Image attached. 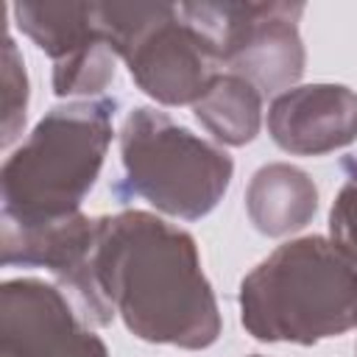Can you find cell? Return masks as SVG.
<instances>
[{
  "label": "cell",
  "instance_id": "obj_8",
  "mask_svg": "<svg viewBox=\"0 0 357 357\" xmlns=\"http://www.w3.org/2000/svg\"><path fill=\"white\" fill-rule=\"evenodd\" d=\"M0 357H109L64 293L42 279L0 287Z\"/></svg>",
  "mask_w": 357,
  "mask_h": 357
},
{
  "label": "cell",
  "instance_id": "obj_5",
  "mask_svg": "<svg viewBox=\"0 0 357 357\" xmlns=\"http://www.w3.org/2000/svg\"><path fill=\"white\" fill-rule=\"evenodd\" d=\"M95 17L137 86L165 106H195L220 75L212 42L178 6L95 3Z\"/></svg>",
  "mask_w": 357,
  "mask_h": 357
},
{
  "label": "cell",
  "instance_id": "obj_6",
  "mask_svg": "<svg viewBox=\"0 0 357 357\" xmlns=\"http://www.w3.org/2000/svg\"><path fill=\"white\" fill-rule=\"evenodd\" d=\"M178 8L212 42L220 67L259 92H279L301 78V3H181Z\"/></svg>",
  "mask_w": 357,
  "mask_h": 357
},
{
  "label": "cell",
  "instance_id": "obj_13",
  "mask_svg": "<svg viewBox=\"0 0 357 357\" xmlns=\"http://www.w3.org/2000/svg\"><path fill=\"white\" fill-rule=\"evenodd\" d=\"M332 243L357 265V165H351L329 212Z\"/></svg>",
  "mask_w": 357,
  "mask_h": 357
},
{
  "label": "cell",
  "instance_id": "obj_2",
  "mask_svg": "<svg viewBox=\"0 0 357 357\" xmlns=\"http://www.w3.org/2000/svg\"><path fill=\"white\" fill-rule=\"evenodd\" d=\"M240 321L265 343L343 335L357 324V265L326 237L290 240L240 282Z\"/></svg>",
  "mask_w": 357,
  "mask_h": 357
},
{
  "label": "cell",
  "instance_id": "obj_3",
  "mask_svg": "<svg viewBox=\"0 0 357 357\" xmlns=\"http://www.w3.org/2000/svg\"><path fill=\"white\" fill-rule=\"evenodd\" d=\"M114 109V98L53 106L3 162L0 220L50 223L81 212L112 142Z\"/></svg>",
  "mask_w": 357,
  "mask_h": 357
},
{
  "label": "cell",
  "instance_id": "obj_11",
  "mask_svg": "<svg viewBox=\"0 0 357 357\" xmlns=\"http://www.w3.org/2000/svg\"><path fill=\"white\" fill-rule=\"evenodd\" d=\"M201 126L223 145H245L257 137L262 120V95L259 89L234 75L220 73L206 95L192 106Z\"/></svg>",
  "mask_w": 357,
  "mask_h": 357
},
{
  "label": "cell",
  "instance_id": "obj_10",
  "mask_svg": "<svg viewBox=\"0 0 357 357\" xmlns=\"http://www.w3.org/2000/svg\"><path fill=\"white\" fill-rule=\"evenodd\" d=\"M245 209L262 234L282 237L304 229L312 220L318 209V190L301 167L273 162L251 176Z\"/></svg>",
  "mask_w": 357,
  "mask_h": 357
},
{
  "label": "cell",
  "instance_id": "obj_9",
  "mask_svg": "<svg viewBox=\"0 0 357 357\" xmlns=\"http://www.w3.org/2000/svg\"><path fill=\"white\" fill-rule=\"evenodd\" d=\"M273 142L298 156H321L357 139V95L343 84L290 86L268 109Z\"/></svg>",
  "mask_w": 357,
  "mask_h": 357
},
{
  "label": "cell",
  "instance_id": "obj_7",
  "mask_svg": "<svg viewBox=\"0 0 357 357\" xmlns=\"http://www.w3.org/2000/svg\"><path fill=\"white\" fill-rule=\"evenodd\" d=\"M14 17L53 59L56 95H95L114 81L117 53L98 25L95 3H17Z\"/></svg>",
  "mask_w": 357,
  "mask_h": 357
},
{
  "label": "cell",
  "instance_id": "obj_14",
  "mask_svg": "<svg viewBox=\"0 0 357 357\" xmlns=\"http://www.w3.org/2000/svg\"><path fill=\"white\" fill-rule=\"evenodd\" d=\"M254 357H257V354H254Z\"/></svg>",
  "mask_w": 357,
  "mask_h": 357
},
{
  "label": "cell",
  "instance_id": "obj_12",
  "mask_svg": "<svg viewBox=\"0 0 357 357\" xmlns=\"http://www.w3.org/2000/svg\"><path fill=\"white\" fill-rule=\"evenodd\" d=\"M25 109H28V75L22 56L17 53V45L11 33L3 36V148H8L22 126H25Z\"/></svg>",
  "mask_w": 357,
  "mask_h": 357
},
{
  "label": "cell",
  "instance_id": "obj_1",
  "mask_svg": "<svg viewBox=\"0 0 357 357\" xmlns=\"http://www.w3.org/2000/svg\"><path fill=\"white\" fill-rule=\"evenodd\" d=\"M95 326L123 318L148 343L206 349L220 335V310L190 231L142 209L100 215L89 262L67 290Z\"/></svg>",
  "mask_w": 357,
  "mask_h": 357
},
{
  "label": "cell",
  "instance_id": "obj_4",
  "mask_svg": "<svg viewBox=\"0 0 357 357\" xmlns=\"http://www.w3.org/2000/svg\"><path fill=\"white\" fill-rule=\"evenodd\" d=\"M120 159L126 192L181 220L209 215L234 173L223 148L151 106L128 112L120 128Z\"/></svg>",
  "mask_w": 357,
  "mask_h": 357
}]
</instances>
